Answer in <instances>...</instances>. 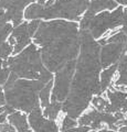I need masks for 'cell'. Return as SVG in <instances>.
<instances>
[{
  "instance_id": "15",
  "label": "cell",
  "mask_w": 127,
  "mask_h": 132,
  "mask_svg": "<svg viewBox=\"0 0 127 132\" xmlns=\"http://www.w3.org/2000/svg\"><path fill=\"white\" fill-rule=\"evenodd\" d=\"M119 78L116 81V86L127 85V54L122 57V61L119 63Z\"/></svg>"
},
{
  "instance_id": "24",
  "label": "cell",
  "mask_w": 127,
  "mask_h": 132,
  "mask_svg": "<svg viewBox=\"0 0 127 132\" xmlns=\"http://www.w3.org/2000/svg\"><path fill=\"white\" fill-rule=\"evenodd\" d=\"M16 129L11 123H0V132H13Z\"/></svg>"
},
{
  "instance_id": "11",
  "label": "cell",
  "mask_w": 127,
  "mask_h": 132,
  "mask_svg": "<svg viewBox=\"0 0 127 132\" xmlns=\"http://www.w3.org/2000/svg\"><path fill=\"white\" fill-rule=\"evenodd\" d=\"M107 96L112 102L110 105L113 106L115 111H122V112L127 111V94L122 92H114L112 89L107 92Z\"/></svg>"
},
{
  "instance_id": "10",
  "label": "cell",
  "mask_w": 127,
  "mask_h": 132,
  "mask_svg": "<svg viewBox=\"0 0 127 132\" xmlns=\"http://www.w3.org/2000/svg\"><path fill=\"white\" fill-rule=\"evenodd\" d=\"M29 121L34 131H58V127L52 120H46L41 114L40 106L34 108L29 116Z\"/></svg>"
},
{
  "instance_id": "8",
  "label": "cell",
  "mask_w": 127,
  "mask_h": 132,
  "mask_svg": "<svg viewBox=\"0 0 127 132\" xmlns=\"http://www.w3.org/2000/svg\"><path fill=\"white\" fill-rule=\"evenodd\" d=\"M40 24L39 20H34L33 21L28 23L23 22L22 24H20L12 32V38L14 39V47H13V53H19L20 51L27 46L30 43V38L34 34V32L36 31Z\"/></svg>"
},
{
  "instance_id": "1",
  "label": "cell",
  "mask_w": 127,
  "mask_h": 132,
  "mask_svg": "<svg viewBox=\"0 0 127 132\" xmlns=\"http://www.w3.org/2000/svg\"><path fill=\"white\" fill-rule=\"evenodd\" d=\"M34 42L41 47V57L49 71L56 74L52 101H63L68 96L76 66L80 36L76 23L66 21L40 22Z\"/></svg>"
},
{
  "instance_id": "29",
  "label": "cell",
  "mask_w": 127,
  "mask_h": 132,
  "mask_svg": "<svg viewBox=\"0 0 127 132\" xmlns=\"http://www.w3.org/2000/svg\"><path fill=\"white\" fill-rule=\"evenodd\" d=\"M38 3L39 5H44V3H46V0H38Z\"/></svg>"
},
{
  "instance_id": "21",
  "label": "cell",
  "mask_w": 127,
  "mask_h": 132,
  "mask_svg": "<svg viewBox=\"0 0 127 132\" xmlns=\"http://www.w3.org/2000/svg\"><path fill=\"white\" fill-rule=\"evenodd\" d=\"M92 101H93V105L96 107L98 111H105L106 106L108 105L102 97H95V98H93Z\"/></svg>"
},
{
  "instance_id": "3",
  "label": "cell",
  "mask_w": 127,
  "mask_h": 132,
  "mask_svg": "<svg viewBox=\"0 0 127 132\" xmlns=\"http://www.w3.org/2000/svg\"><path fill=\"white\" fill-rule=\"evenodd\" d=\"M46 85L41 80L19 79L14 73L9 74L5 82V98L14 109L31 112L39 107V92Z\"/></svg>"
},
{
  "instance_id": "17",
  "label": "cell",
  "mask_w": 127,
  "mask_h": 132,
  "mask_svg": "<svg viewBox=\"0 0 127 132\" xmlns=\"http://www.w3.org/2000/svg\"><path fill=\"white\" fill-rule=\"evenodd\" d=\"M61 109V104L60 101H52L51 105H48L44 110V116L50 118V120H54L58 117V113Z\"/></svg>"
},
{
  "instance_id": "16",
  "label": "cell",
  "mask_w": 127,
  "mask_h": 132,
  "mask_svg": "<svg viewBox=\"0 0 127 132\" xmlns=\"http://www.w3.org/2000/svg\"><path fill=\"white\" fill-rule=\"evenodd\" d=\"M117 68V65H113L112 67H109L108 69H106V71L103 72L102 74V81H101V90L102 92H104V90L108 87L110 80H112V77L114 75V73H115Z\"/></svg>"
},
{
  "instance_id": "6",
  "label": "cell",
  "mask_w": 127,
  "mask_h": 132,
  "mask_svg": "<svg viewBox=\"0 0 127 132\" xmlns=\"http://www.w3.org/2000/svg\"><path fill=\"white\" fill-rule=\"evenodd\" d=\"M122 16L123 10L122 8H118L114 12H103L96 16H93L89 21V24L86 30H88L94 39L100 38L105 31L112 30L117 26L122 24Z\"/></svg>"
},
{
  "instance_id": "13",
  "label": "cell",
  "mask_w": 127,
  "mask_h": 132,
  "mask_svg": "<svg viewBox=\"0 0 127 132\" xmlns=\"http://www.w3.org/2000/svg\"><path fill=\"white\" fill-rule=\"evenodd\" d=\"M80 126H88L93 129H101L102 128V119H101V112L96 110H92L88 113L83 116L80 119Z\"/></svg>"
},
{
  "instance_id": "12",
  "label": "cell",
  "mask_w": 127,
  "mask_h": 132,
  "mask_svg": "<svg viewBox=\"0 0 127 132\" xmlns=\"http://www.w3.org/2000/svg\"><path fill=\"white\" fill-rule=\"evenodd\" d=\"M116 7V2L113 0H92V3L88 5L87 11L85 13V18L92 19L94 14L104 9H114Z\"/></svg>"
},
{
  "instance_id": "4",
  "label": "cell",
  "mask_w": 127,
  "mask_h": 132,
  "mask_svg": "<svg viewBox=\"0 0 127 132\" xmlns=\"http://www.w3.org/2000/svg\"><path fill=\"white\" fill-rule=\"evenodd\" d=\"M88 0H54L51 5H32L24 12L26 19L65 18L80 20V14L87 9Z\"/></svg>"
},
{
  "instance_id": "22",
  "label": "cell",
  "mask_w": 127,
  "mask_h": 132,
  "mask_svg": "<svg viewBox=\"0 0 127 132\" xmlns=\"http://www.w3.org/2000/svg\"><path fill=\"white\" fill-rule=\"evenodd\" d=\"M75 126H76V122L74 120H72L71 117H65L62 125V131H68L69 129H71V128Z\"/></svg>"
},
{
  "instance_id": "14",
  "label": "cell",
  "mask_w": 127,
  "mask_h": 132,
  "mask_svg": "<svg viewBox=\"0 0 127 132\" xmlns=\"http://www.w3.org/2000/svg\"><path fill=\"white\" fill-rule=\"evenodd\" d=\"M7 119L9 120V123H11L16 129L20 132H29V126L27 122V117L20 112L13 111L12 113L8 114Z\"/></svg>"
},
{
  "instance_id": "20",
  "label": "cell",
  "mask_w": 127,
  "mask_h": 132,
  "mask_svg": "<svg viewBox=\"0 0 127 132\" xmlns=\"http://www.w3.org/2000/svg\"><path fill=\"white\" fill-rule=\"evenodd\" d=\"M10 74V69L8 66H2V59L0 57V85H3L8 79Z\"/></svg>"
},
{
  "instance_id": "19",
  "label": "cell",
  "mask_w": 127,
  "mask_h": 132,
  "mask_svg": "<svg viewBox=\"0 0 127 132\" xmlns=\"http://www.w3.org/2000/svg\"><path fill=\"white\" fill-rule=\"evenodd\" d=\"M12 51H13V46L10 43H0V57L1 59H7L12 53Z\"/></svg>"
},
{
  "instance_id": "31",
  "label": "cell",
  "mask_w": 127,
  "mask_h": 132,
  "mask_svg": "<svg viewBox=\"0 0 127 132\" xmlns=\"http://www.w3.org/2000/svg\"><path fill=\"white\" fill-rule=\"evenodd\" d=\"M0 89H1V85H0Z\"/></svg>"
},
{
  "instance_id": "7",
  "label": "cell",
  "mask_w": 127,
  "mask_h": 132,
  "mask_svg": "<svg viewBox=\"0 0 127 132\" xmlns=\"http://www.w3.org/2000/svg\"><path fill=\"white\" fill-rule=\"evenodd\" d=\"M126 41L127 39L124 31H119L115 35L110 36L107 41H105L101 54V65L103 67H107L112 63H115L119 57L124 55Z\"/></svg>"
},
{
  "instance_id": "23",
  "label": "cell",
  "mask_w": 127,
  "mask_h": 132,
  "mask_svg": "<svg viewBox=\"0 0 127 132\" xmlns=\"http://www.w3.org/2000/svg\"><path fill=\"white\" fill-rule=\"evenodd\" d=\"M38 79H39V80H41L42 82H44V84H47V82H48L49 80H51V79H52V75H51V73L49 72L48 69L43 68Z\"/></svg>"
},
{
  "instance_id": "28",
  "label": "cell",
  "mask_w": 127,
  "mask_h": 132,
  "mask_svg": "<svg viewBox=\"0 0 127 132\" xmlns=\"http://www.w3.org/2000/svg\"><path fill=\"white\" fill-rule=\"evenodd\" d=\"M119 3H122V5H127V0H117Z\"/></svg>"
},
{
  "instance_id": "27",
  "label": "cell",
  "mask_w": 127,
  "mask_h": 132,
  "mask_svg": "<svg viewBox=\"0 0 127 132\" xmlns=\"http://www.w3.org/2000/svg\"><path fill=\"white\" fill-rule=\"evenodd\" d=\"M7 117H8V114H7L6 112H1V113H0V123L6 122Z\"/></svg>"
},
{
  "instance_id": "9",
  "label": "cell",
  "mask_w": 127,
  "mask_h": 132,
  "mask_svg": "<svg viewBox=\"0 0 127 132\" xmlns=\"http://www.w3.org/2000/svg\"><path fill=\"white\" fill-rule=\"evenodd\" d=\"M34 0H0V9L5 10L8 21H12L14 26L21 23L22 10L27 5Z\"/></svg>"
},
{
  "instance_id": "26",
  "label": "cell",
  "mask_w": 127,
  "mask_h": 132,
  "mask_svg": "<svg viewBox=\"0 0 127 132\" xmlns=\"http://www.w3.org/2000/svg\"><path fill=\"white\" fill-rule=\"evenodd\" d=\"M6 104V98H5V94L2 93V90L0 89V107L3 106Z\"/></svg>"
},
{
  "instance_id": "18",
  "label": "cell",
  "mask_w": 127,
  "mask_h": 132,
  "mask_svg": "<svg viewBox=\"0 0 127 132\" xmlns=\"http://www.w3.org/2000/svg\"><path fill=\"white\" fill-rule=\"evenodd\" d=\"M52 87V79L49 80L46 85L43 86V88L39 92V97L41 99V106L47 107L49 105V97H50V89Z\"/></svg>"
},
{
  "instance_id": "25",
  "label": "cell",
  "mask_w": 127,
  "mask_h": 132,
  "mask_svg": "<svg viewBox=\"0 0 127 132\" xmlns=\"http://www.w3.org/2000/svg\"><path fill=\"white\" fill-rule=\"evenodd\" d=\"M122 24H123V31L127 35V13H125V12L122 16Z\"/></svg>"
},
{
  "instance_id": "5",
  "label": "cell",
  "mask_w": 127,
  "mask_h": 132,
  "mask_svg": "<svg viewBox=\"0 0 127 132\" xmlns=\"http://www.w3.org/2000/svg\"><path fill=\"white\" fill-rule=\"evenodd\" d=\"M9 69L18 77H26L38 79L42 69L40 51L34 44H30L24 51L16 57L7 61Z\"/></svg>"
},
{
  "instance_id": "2",
  "label": "cell",
  "mask_w": 127,
  "mask_h": 132,
  "mask_svg": "<svg viewBox=\"0 0 127 132\" xmlns=\"http://www.w3.org/2000/svg\"><path fill=\"white\" fill-rule=\"evenodd\" d=\"M79 36L81 56L71 84V90H69L70 95L62 106L63 111L71 118H77L87 108L93 94L100 95L102 93L98 81L101 71L100 44L94 41L88 30H81Z\"/></svg>"
},
{
  "instance_id": "30",
  "label": "cell",
  "mask_w": 127,
  "mask_h": 132,
  "mask_svg": "<svg viewBox=\"0 0 127 132\" xmlns=\"http://www.w3.org/2000/svg\"><path fill=\"white\" fill-rule=\"evenodd\" d=\"M125 13H127V8H126V9H125Z\"/></svg>"
}]
</instances>
